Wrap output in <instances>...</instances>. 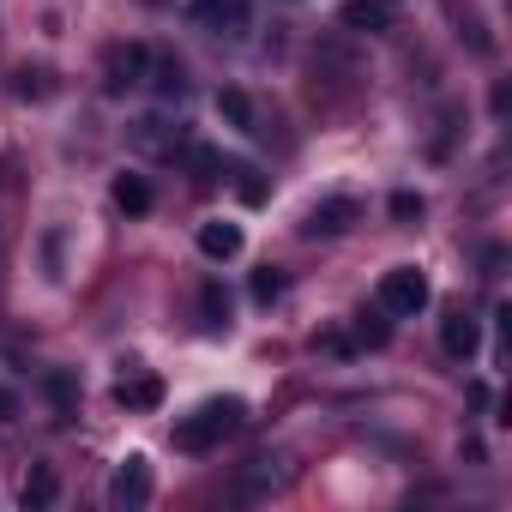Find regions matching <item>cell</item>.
I'll list each match as a JSON object with an SVG mask.
<instances>
[{"label":"cell","instance_id":"6da1fadb","mask_svg":"<svg viewBox=\"0 0 512 512\" xmlns=\"http://www.w3.org/2000/svg\"><path fill=\"white\" fill-rule=\"evenodd\" d=\"M241 416H247L241 398H211V404H199L193 416L175 422V446H181V452H211V446H223V440L241 428Z\"/></svg>","mask_w":512,"mask_h":512},{"label":"cell","instance_id":"7a4b0ae2","mask_svg":"<svg viewBox=\"0 0 512 512\" xmlns=\"http://www.w3.org/2000/svg\"><path fill=\"white\" fill-rule=\"evenodd\" d=\"M374 296H380V308H386L392 320H416V314L428 308V296H434V290H428V278H422L416 266H392V272L380 278V290H374Z\"/></svg>","mask_w":512,"mask_h":512},{"label":"cell","instance_id":"3957f363","mask_svg":"<svg viewBox=\"0 0 512 512\" xmlns=\"http://www.w3.org/2000/svg\"><path fill=\"white\" fill-rule=\"evenodd\" d=\"M127 145L145 151V157H181V151H187V133L169 127L163 115H139V121L127 127Z\"/></svg>","mask_w":512,"mask_h":512},{"label":"cell","instance_id":"277c9868","mask_svg":"<svg viewBox=\"0 0 512 512\" xmlns=\"http://www.w3.org/2000/svg\"><path fill=\"white\" fill-rule=\"evenodd\" d=\"M145 500H151V458L127 452L109 476V506H145Z\"/></svg>","mask_w":512,"mask_h":512},{"label":"cell","instance_id":"5b68a950","mask_svg":"<svg viewBox=\"0 0 512 512\" xmlns=\"http://www.w3.org/2000/svg\"><path fill=\"white\" fill-rule=\"evenodd\" d=\"M193 19H199L205 31H217V37H241L247 19H253V7H247V0H199Z\"/></svg>","mask_w":512,"mask_h":512},{"label":"cell","instance_id":"8992f818","mask_svg":"<svg viewBox=\"0 0 512 512\" xmlns=\"http://www.w3.org/2000/svg\"><path fill=\"white\" fill-rule=\"evenodd\" d=\"M145 67H151V55H145L139 43H127V49H109V61H103V85L121 97L127 85H139V79H145Z\"/></svg>","mask_w":512,"mask_h":512},{"label":"cell","instance_id":"52a82bcc","mask_svg":"<svg viewBox=\"0 0 512 512\" xmlns=\"http://www.w3.org/2000/svg\"><path fill=\"white\" fill-rule=\"evenodd\" d=\"M356 217H362V205H356V199H320V205L308 211L302 235H344Z\"/></svg>","mask_w":512,"mask_h":512},{"label":"cell","instance_id":"ba28073f","mask_svg":"<svg viewBox=\"0 0 512 512\" xmlns=\"http://www.w3.org/2000/svg\"><path fill=\"white\" fill-rule=\"evenodd\" d=\"M440 350H446L452 362H470V356L482 350V332H476V320H470V314H446V320H440Z\"/></svg>","mask_w":512,"mask_h":512},{"label":"cell","instance_id":"9c48e42d","mask_svg":"<svg viewBox=\"0 0 512 512\" xmlns=\"http://www.w3.org/2000/svg\"><path fill=\"white\" fill-rule=\"evenodd\" d=\"M199 253L205 260H235L241 253V223H223V217H211V223H199Z\"/></svg>","mask_w":512,"mask_h":512},{"label":"cell","instance_id":"30bf717a","mask_svg":"<svg viewBox=\"0 0 512 512\" xmlns=\"http://www.w3.org/2000/svg\"><path fill=\"white\" fill-rule=\"evenodd\" d=\"M115 404H121V410H157V404H163V380H157V374H127V380L115 386Z\"/></svg>","mask_w":512,"mask_h":512},{"label":"cell","instance_id":"8fae6325","mask_svg":"<svg viewBox=\"0 0 512 512\" xmlns=\"http://www.w3.org/2000/svg\"><path fill=\"white\" fill-rule=\"evenodd\" d=\"M344 25L350 31H392V0H344Z\"/></svg>","mask_w":512,"mask_h":512},{"label":"cell","instance_id":"7c38bea8","mask_svg":"<svg viewBox=\"0 0 512 512\" xmlns=\"http://www.w3.org/2000/svg\"><path fill=\"white\" fill-rule=\"evenodd\" d=\"M290 482V464L284 458H253L241 470V494H266V488H284Z\"/></svg>","mask_w":512,"mask_h":512},{"label":"cell","instance_id":"4fadbf2b","mask_svg":"<svg viewBox=\"0 0 512 512\" xmlns=\"http://www.w3.org/2000/svg\"><path fill=\"white\" fill-rule=\"evenodd\" d=\"M115 205H121L127 217H145V211H151V181H145V175H115Z\"/></svg>","mask_w":512,"mask_h":512},{"label":"cell","instance_id":"5bb4252c","mask_svg":"<svg viewBox=\"0 0 512 512\" xmlns=\"http://www.w3.org/2000/svg\"><path fill=\"white\" fill-rule=\"evenodd\" d=\"M55 494H61V476H55L49 464H37V470L25 476V506L43 512V506H55Z\"/></svg>","mask_w":512,"mask_h":512},{"label":"cell","instance_id":"9a60e30c","mask_svg":"<svg viewBox=\"0 0 512 512\" xmlns=\"http://www.w3.org/2000/svg\"><path fill=\"white\" fill-rule=\"evenodd\" d=\"M217 115H223L229 127H253V103H247V91L223 85V91H217Z\"/></svg>","mask_w":512,"mask_h":512},{"label":"cell","instance_id":"2e32d148","mask_svg":"<svg viewBox=\"0 0 512 512\" xmlns=\"http://www.w3.org/2000/svg\"><path fill=\"white\" fill-rule=\"evenodd\" d=\"M199 308H205V326H211V332H223V326H229V290H223V284H205Z\"/></svg>","mask_w":512,"mask_h":512},{"label":"cell","instance_id":"e0dca14e","mask_svg":"<svg viewBox=\"0 0 512 512\" xmlns=\"http://www.w3.org/2000/svg\"><path fill=\"white\" fill-rule=\"evenodd\" d=\"M278 296H284V272H278V266H260V272H253V302L272 308Z\"/></svg>","mask_w":512,"mask_h":512},{"label":"cell","instance_id":"ac0fdd59","mask_svg":"<svg viewBox=\"0 0 512 512\" xmlns=\"http://www.w3.org/2000/svg\"><path fill=\"white\" fill-rule=\"evenodd\" d=\"M49 91H55V85H49L43 67H25V73L13 79V97H49Z\"/></svg>","mask_w":512,"mask_h":512},{"label":"cell","instance_id":"d6986e66","mask_svg":"<svg viewBox=\"0 0 512 512\" xmlns=\"http://www.w3.org/2000/svg\"><path fill=\"white\" fill-rule=\"evenodd\" d=\"M151 73H157V91H163V97H181V91H187V73H181L175 61H151Z\"/></svg>","mask_w":512,"mask_h":512},{"label":"cell","instance_id":"ffe728a7","mask_svg":"<svg viewBox=\"0 0 512 512\" xmlns=\"http://www.w3.org/2000/svg\"><path fill=\"white\" fill-rule=\"evenodd\" d=\"M392 217H422V193H392Z\"/></svg>","mask_w":512,"mask_h":512},{"label":"cell","instance_id":"44dd1931","mask_svg":"<svg viewBox=\"0 0 512 512\" xmlns=\"http://www.w3.org/2000/svg\"><path fill=\"white\" fill-rule=\"evenodd\" d=\"M314 350H326V356H344V350H350V338H344V332H314Z\"/></svg>","mask_w":512,"mask_h":512},{"label":"cell","instance_id":"7402d4cb","mask_svg":"<svg viewBox=\"0 0 512 512\" xmlns=\"http://www.w3.org/2000/svg\"><path fill=\"white\" fill-rule=\"evenodd\" d=\"M49 392H55V404H61V410L73 404V380H67V374H55V380H49Z\"/></svg>","mask_w":512,"mask_h":512},{"label":"cell","instance_id":"603a6c76","mask_svg":"<svg viewBox=\"0 0 512 512\" xmlns=\"http://www.w3.org/2000/svg\"><path fill=\"white\" fill-rule=\"evenodd\" d=\"M193 7H199V0H175V13H187V19H193Z\"/></svg>","mask_w":512,"mask_h":512}]
</instances>
